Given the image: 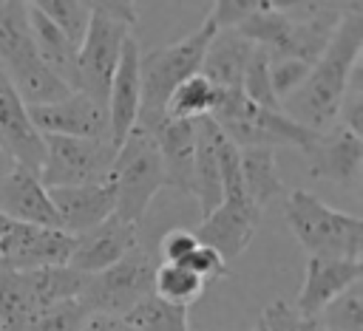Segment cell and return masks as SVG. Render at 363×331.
<instances>
[{
	"label": "cell",
	"instance_id": "obj_1",
	"mask_svg": "<svg viewBox=\"0 0 363 331\" xmlns=\"http://www.w3.org/2000/svg\"><path fill=\"white\" fill-rule=\"evenodd\" d=\"M360 51H363V8L360 3H352L340 17V23L335 25L329 45L309 68L301 88H295L281 102V113L312 133H323L332 124H337V110L349 88V79L360 65Z\"/></svg>",
	"mask_w": 363,
	"mask_h": 331
},
{
	"label": "cell",
	"instance_id": "obj_2",
	"mask_svg": "<svg viewBox=\"0 0 363 331\" xmlns=\"http://www.w3.org/2000/svg\"><path fill=\"white\" fill-rule=\"evenodd\" d=\"M216 23L213 17L207 14L204 23L190 31L187 37L170 42V45H162V48H153L147 54L139 57V85H142V96H139V119H136V127L147 130V133H159V127L167 122L164 119V110H167V102L173 96V91L190 79L193 74H199L201 68V59H204V51L210 45V40L216 37Z\"/></svg>",
	"mask_w": 363,
	"mask_h": 331
},
{
	"label": "cell",
	"instance_id": "obj_3",
	"mask_svg": "<svg viewBox=\"0 0 363 331\" xmlns=\"http://www.w3.org/2000/svg\"><path fill=\"white\" fill-rule=\"evenodd\" d=\"M0 68L26 108L54 105L71 93L37 57L28 28V3L0 0Z\"/></svg>",
	"mask_w": 363,
	"mask_h": 331
},
{
	"label": "cell",
	"instance_id": "obj_4",
	"mask_svg": "<svg viewBox=\"0 0 363 331\" xmlns=\"http://www.w3.org/2000/svg\"><path fill=\"white\" fill-rule=\"evenodd\" d=\"M284 218L309 257L360 260L363 221L357 215L332 209L309 190H292L284 204Z\"/></svg>",
	"mask_w": 363,
	"mask_h": 331
},
{
	"label": "cell",
	"instance_id": "obj_5",
	"mask_svg": "<svg viewBox=\"0 0 363 331\" xmlns=\"http://www.w3.org/2000/svg\"><path fill=\"white\" fill-rule=\"evenodd\" d=\"M136 20L139 14L133 3H125V0L91 3V23L79 42V91L82 93L99 102H108V88L119 65L122 45L133 34L130 28L136 25Z\"/></svg>",
	"mask_w": 363,
	"mask_h": 331
},
{
	"label": "cell",
	"instance_id": "obj_6",
	"mask_svg": "<svg viewBox=\"0 0 363 331\" xmlns=\"http://www.w3.org/2000/svg\"><path fill=\"white\" fill-rule=\"evenodd\" d=\"M111 184L116 192L113 215L139 226L145 221V212L153 195L164 187L159 144L153 133L133 127L125 136V141L116 147V158L111 167Z\"/></svg>",
	"mask_w": 363,
	"mask_h": 331
},
{
	"label": "cell",
	"instance_id": "obj_7",
	"mask_svg": "<svg viewBox=\"0 0 363 331\" xmlns=\"http://www.w3.org/2000/svg\"><path fill=\"white\" fill-rule=\"evenodd\" d=\"M82 274L68 266L14 272L0 266V331H17L34 314L77 300Z\"/></svg>",
	"mask_w": 363,
	"mask_h": 331
},
{
	"label": "cell",
	"instance_id": "obj_8",
	"mask_svg": "<svg viewBox=\"0 0 363 331\" xmlns=\"http://www.w3.org/2000/svg\"><path fill=\"white\" fill-rule=\"evenodd\" d=\"M156 266L159 263L139 246L130 255H125L119 263L96 274H82L77 303L85 308V314L125 317L133 306H139L145 297L153 294Z\"/></svg>",
	"mask_w": 363,
	"mask_h": 331
},
{
	"label": "cell",
	"instance_id": "obj_9",
	"mask_svg": "<svg viewBox=\"0 0 363 331\" xmlns=\"http://www.w3.org/2000/svg\"><path fill=\"white\" fill-rule=\"evenodd\" d=\"M221 133L235 144V147H298L303 150L318 133L295 124L289 116L281 110H267L252 105L244 93L235 96H218V105L210 116Z\"/></svg>",
	"mask_w": 363,
	"mask_h": 331
},
{
	"label": "cell",
	"instance_id": "obj_10",
	"mask_svg": "<svg viewBox=\"0 0 363 331\" xmlns=\"http://www.w3.org/2000/svg\"><path fill=\"white\" fill-rule=\"evenodd\" d=\"M113 158H116V144L111 139L43 136L40 184L45 190L102 184L111 178Z\"/></svg>",
	"mask_w": 363,
	"mask_h": 331
},
{
	"label": "cell",
	"instance_id": "obj_11",
	"mask_svg": "<svg viewBox=\"0 0 363 331\" xmlns=\"http://www.w3.org/2000/svg\"><path fill=\"white\" fill-rule=\"evenodd\" d=\"M71 252H74V235L62 229L11 223V229L0 238V266L14 272L68 266Z\"/></svg>",
	"mask_w": 363,
	"mask_h": 331
},
{
	"label": "cell",
	"instance_id": "obj_12",
	"mask_svg": "<svg viewBox=\"0 0 363 331\" xmlns=\"http://www.w3.org/2000/svg\"><path fill=\"white\" fill-rule=\"evenodd\" d=\"M40 136H71V139H111L108 105L74 91L54 105L26 108Z\"/></svg>",
	"mask_w": 363,
	"mask_h": 331
},
{
	"label": "cell",
	"instance_id": "obj_13",
	"mask_svg": "<svg viewBox=\"0 0 363 331\" xmlns=\"http://www.w3.org/2000/svg\"><path fill=\"white\" fill-rule=\"evenodd\" d=\"M309 175L320 181L340 184L346 190L360 187V170H363V139L346 130L343 124H332L329 130L318 133L303 150Z\"/></svg>",
	"mask_w": 363,
	"mask_h": 331
},
{
	"label": "cell",
	"instance_id": "obj_14",
	"mask_svg": "<svg viewBox=\"0 0 363 331\" xmlns=\"http://www.w3.org/2000/svg\"><path fill=\"white\" fill-rule=\"evenodd\" d=\"M261 215L264 212L250 198H224L207 218H201L193 235L201 246H210L224 260H233L255 238Z\"/></svg>",
	"mask_w": 363,
	"mask_h": 331
},
{
	"label": "cell",
	"instance_id": "obj_15",
	"mask_svg": "<svg viewBox=\"0 0 363 331\" xmlns=\"http://www.w3.org/2000/svg\"><path fill=\"white\" fill-rule=\"evenodd\" d=\"M133 249H139V226L111 215L99 226L74 238V252H71L68 269H74L79 274H96V272L119 263Z\"/></svg>",
	"mask_w": 363,
	"mask_h": 331
},
{
	"label": "cell",
	"instance_id": "obj_16",
	"mask_svg": "<svg viewBox=\"0 0 363 331\" xmlns=\"http://www.w3.org/2000/svg\"><path fill=\"white\" fill-rule=\"evenodd\" d=\"M363 277V263L360 260H340V257H309L306 260V274L303 286L292 303V308L318 323V314L337 297L343 294L352 283Z\"/></svg>",
	"mask_w": 363,
	"mask_h": 331
},
{
	"label": "cell",
	"instance_id": "obj_17",
	"mask_svg": "<svg viewBox=\"0 0 363 331\" xmlns=\"http://www.w3.org/2000/svg\"><path fill=\"white\" fill-rule=\"evenodd\" d=\"M0 147L9 153V158L40 175L43 167V136L28 119V110L17 91L11 88L9 76L0 68Z\"/></svg>",
	"mask_w": 363,
	"mask_h": 331
},
{
	"label": "cell",
	"instance_id": "obj_18",
	"mask_svg": "<svg viewBox=\"0 0 363 331\" xmlns=\"http://www.w3.org/2000/svg\"><path fill=\"white\" fill-rule=\"evenodd\" d=\"M48 198L57 209L60 229L74 238L99 226L116 209V192L111 178L102 184H85V187H57V190H48Z\"/></svg>",
	"mask_w": 363,
	"mask_h": 331
},
{
	"label": "cell",
	"instance_id": "obj_19",
	"mask_svg": "<svg viewBox=\"0 0 363 331\" xmlns=\"http://www.w3.org/2000/svg\"><path fill=\"white\" fill-rule=\"evenodd\" d=\"M0 215H6L11 223L60 229L57 209L48 198V190L40 184V175L17 164L0 181Z\"/></svg>",
	"mask_w": 363,
	"mask_h": 331
},
{
	"label": "cell",
	"instance_id": "obj_20",
	"mask_svg": "<svg viewBox=\"0 0 363 331\" xmlns=\"http://www.w3.org/2000/svg\"><path fill=\"white\" fill-rule=\"evenodd\" d=\"M139 40L130 34L122 45V57L119 65L113 71L111 88H108V122H111V141L119 147L125 141V136L136 127L139 119V96H142V85H139Z\"/></svg>",
	"mask_w": 363,
	"mask_h": 331
},
{
	"label": "cell",
	"instance_id": "obj_21",
	"mask_svg": "<svg viewBox=\"0 0 363 331\" xmlns=\"http://www.w3.org/2000/svg\"><path fill=\"white\" fill-rule=\"evenodd\" d=\"M252 42L244 40L238 31H216V37L210 40L201 68L199 74L218 91V96H235L241 93V82H244V71L247 62L252 57Z\"/></svg>",
	"mask_w": 363,
	"mask_h": 331
},
{
	"label": "cell",
	"instance_id": "obj_22",
	"mask_svg": "<svg viewBox=\"0 0 363 331\" xmlns=\"http://www.w3.org/2000/svg\"><path fill=\"white\" fill-rule=\"evenodd\" d=\"M28 28H31L37 57L48 68V74L60 79L71 93L79 91V48L31 3H28Z\"/></svg>",
	"mask_w": 363,
	"mask_h": 331
},
{
	"label": "cell",
	"instance_id": "obj_23",
	"mask_svg": "<svg viewBox=\"0 0 363 331\" xmlns=\"http://www.w3.org/2000/svg\"><path fill=\"white\" fill-rule=\"evenodd\" d=\"M164 187L193 195V158H196V122H164L156 133Z\"/></svg>",
	"mask_w": 363,
	"mask_h": 331
},
{
	"label": "cell",
	"instance_id": "obj_24",
	"mask_svg": "<svg viewBox=\"0 0 363 331\" xmlns=\"http://www.w3.org/2000/svg\"><path fill=\"white\" fill-rule=\"evenodd\" d=\"M218 124L204 116L196 119V158H193V195L207 218L221 204V167H218Z\"/></svg>",
	"mask_w": 363,
	"mask_h": 331
},
{
	"label": "cell",
	"instance_id": "obj_25",
	"mask_svg": "<svg viewBox=\"0 0 363 331\" xmlns=\"http://www.w3.org/2000/svg\"><path fill=\"white\" fill-rule=\"evenodd\" d=\"M238 167H241V184L247 198L264 212V207L284 192V184L275 170V150L238 147Z\"/></svg>",
	"mask_w": 363,
	"mask_h": 331
},
{
	"label": "cell",
	"instance_id": "obj_26",
	"mask_svg": "<svg viewBox=\"0 0 363 331\" xmlns=\"http://www.w3.org/2000/svg\"><path fill=\"white\" fill-rule=\"evenodd\" d=\"M216 105H218V91L201 74H193L173 91L164 119L167 122H196V119L213 116Z\"/></svg>",
	"mask_w": 363,
	"mask_h": 331
},
{
	"label": "cell",
	"instance_id": "obj_27",
	"mask_svg": "<svg viewBox=\"0 0 363 331\" xmlns=\"http://www.w3.org/2000/svg\"><path fill=\"white\" fill-rule=\"evenodd\" d=\"M133 331H190L187 308L159 300L156 294L145 297L122 317Z\"/></svg>",
	"mask_w": 363,
	"mask_h": 331
},
{
	"label": "cell",
	"instance_id": "obj_28",
	"mask_svg": "<svg viewBox=\"0 0 363 331\" xmlns=\"http://www.w3.org/2000/svg\"><path fill=\"white\" fill-rule=\"evenodd\" d=\"M204 291V283L179 263H159L153 277V294L164 303L190 308Z\"/></svg>",
	"mask_w": 363,
	"mask_h": 331
},
{
	"label": "cell",
	"instance_id": "obj_29",
	"mask_svg": "<svg viewBox=\"0 0 363 331\" xmlns=\"http://www.w3.org/2000/svg\"><path fill=\"white\" fill-rule=\"evenodd\" d=\"M43 17H48L77 48L91 23V3L85 0H34L31 3Z\"/></svg>",
	"mask_w": 363,
	"mask_h": 331
},
{
	"label": "cell",
	"instance_id": "obj_30",
	"mask_svg": "<svg viewBox=\"0 0 363 331\" xmlns=\"http://www.w3.org/2000/svg\"><path fill=\"white\" fill-rule=\"evenodd\" d=\"M320 331H363V286L360 280L352 283L343 294H337L320 314Z\"/></svg>",
	"mask_w": 363,
	"mask_h": 331
},
{
	"label": "cell",
	"instance_id": "obj_31",
	"mask_svg": "<svg viewBox=\"0 0 363 331\" xmlns=\"http://www.w3.org/2000/svg\"><path fill=\"white\" fill-rule=\"evenodd\" d=\"M241 93L258 105V108H267V110H281V102L275 99L272 93V82H269V57L264 48H252V57L247 62V71H244V82H241Z\"/></svg>",
	"mask_w": 363,
	"mask_h": 331
},
{
	"label": "cell",
	"instance_id": "obj_32",
	"mask_svg": "<svg viewBox=\"0 0 363 331\" xmlns=\"http://www.w3.org/2000/svg\"><path fill=\"white\" fill-rule=\"evenodd\" d=\"M85 317L88 314L77 300H65V303H57L45 311L34 314L17 331H82Z\"/></svg>",
	"mask_w": 363,
	"mask_h": 331
},
{
	"label": "cell",
	"instance_id": "obj_33",
	"mask_svg": "<svg viewBox=\"0 0 363 331\" xmlns=\"http://www.w3.org/2000/svg\"><path fill=\"white\" fill-rule=\"evenodd\" d=\"M261 325H264V331H318V323L301 317L292 308V303H286V300H272L264 308Z\"/></svg>",
	"mask_w": 363,
	"mask_h": 331
},
{
	"label": "cell",
	"instance_id": "obj_34",
	"mask_svg": "<svg viewBox=\"0 0 363 331\" xmlns=\"http://www.w3.org/2000/svg\"><path fill=\"white\" fill-rule=\"evenodd\" d=\"M312 65L298 62V59H269V82H272V93L278 102H284L295 88H301V82L306 79Z\"/></svg>",
	"mask_w": 363,
	"mask_h": 331
},
{
	"label": "cell",
	"instance_id": "obj_35",
	"mask_svg": "<svg viewBox=\"0 0 363 331\" xmlns=\"http://www.w3.org/2000/svg\"><path fill=\"white\" fill-rule=\"evenodd\" d=\"M179 266H184L187 272H193L204 286L207 283H216V280H221V277H227V260L216 252V249H210V246H196Z\"/></svg>",
	"mask_w": 363,
	"mask_h": 331
},
{
	"label": "cell",
	"instance_id": "obj_36",
	"mask_svg": "<svg viewBox=\"0 0 363 331\" xmlns=\"http://www.w3.org/2000/svg\"><path fill=\"white\" fill-rule=\"evenodd\" d=\"M337 124H343L346 130H352L354 136L363 139V82H360V65L354 68L349 88L343 93L340 110H337Z\"/></svg>",
	"mask_w": 363,
	"mask_h": 331
},
{
	"label": "cell",
	"instance_id": "obj_37",
	"mask_svg": "<svg viewBox=\"0 0 363 331\" xmlns=\"http://www.w3.org/2000/svg\"><path fill=\"white\" fill-rule=\"evenodd\" d=\"M196 246H199V240H196L193 229H167L159 243L164 263H182Z\"/></svg>",
	"mask_w": 363,
	"mask_h": 331
},
{
	"label": "cell",
	"instance_id": "obj_38",
	"mask_svg": "<svg viewBox=\"0 0 363 331\" xmlns=\"http://www.w3.org/2000/svg\"><path fill=\"white\" fill-rule=\"evenodd\" d=\"M82 331H133L122 317H108V314H88Z\"/></svg>",
	"mask_w": 363,
	"mask_h": 331
},
{
	"label": "cell",
	"instance_id": "obj_39",
	"mask_svg": "<svg viewBox=\"0 0 363 331\" xmlns=\"http://www.w3.org/2000/svg\"><path fill=\"white\" fill-rule=\"evenodd\" d=\"M11 167H14V161H11V158H9V153L0 147V181L9 175V170H11Z\"/></svg>",
	"mask_w": 363,
	"mask_h": 331
},
{
	"label": "cell",
	"instance_id": "obj_40",
	"mask_svg": "<svg viewBox=\"0 0 363 331\" xmlns=\"http://www.w3.org/2000/svg\"><path fill=\"white\" fill-rule=\"evenodd\" d=\"M9 229H11V221H9L6 215H0V238H3V235H6Z\"/></svg>",
	"mask_w": 363,
	"mask_h": 331
},
{
	"label": "cell",
	"instance_id": "obj_41",
	"mask_svg": "<svg viewBox=\"0 0 363 331\" xmlns=\"http://www.w3.org/2000/svg\"><path fill=\"white\" fill-rule=\"evenodd\" d=\"M250 331H264V325H261V320H258V325H255V328H250Z\"/></svg>",
	"mask_w": 363,
	"mask_h": 331
},
{
	"label": "cell",
	"instance_id": "obj_42",
	"mask_svg": "<svg viewBox=\"0 0 363 331\" xmlns=\"http://www.w3.org/2000/svg\"><path fill=\"white\" fill-rule=\"evenodd\" d=\"M318 331H320V328H318Z\"/></svg>",
	"mask_w": 363,
	"mask_h": 331
}]
</instances>
